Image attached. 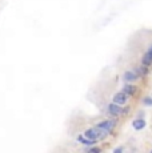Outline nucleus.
<instances>
[{"label":"nucleus","instance_id":"1","mask_svg":"<svg viewBox=\"0 0 152 153\" xmlns=\"http://www.w3.org/2000/svg\"><path fill=\"white\" fill-rule=\"evenodd\" d=\"M83 136H84L85 138H88V140L99 141V140H103V138L107 136V133H105L104 131H102V129H99V128H90L84 132Z\"/></svg>","mask_w":152,"mask_h":153},{"label":"nucleus","instance_id":"2","mask_svg":"<svg viewBox=\"0 0 152 153\" xmlns=\"http://www.w3.org/2000/svg\"><path fill=\"white\" fill-rule=\"evenodd\" d=\"M115 124H116L115 120H104V121H100L96 125V128L102 129V131H104L105 133H110L115 128Z\"/></svg>","mask_w":152,"mask_h":153},{"label":"nucleus","instance_id":"3","mask_svg":"<svg viewBox=\"0 0 152 153\" xmlns=\"http://www.w3.org/2000/svg\"><path fill=\"white\" fill-rule=\"evenodd\" d=\"M127 100H128V96L125 95L124 92H117L116 95L113 96V104H116V105H119V107L124 105V104L127 103Z\"/></svg>","mask_w":152,"mask_h":153},{"label":"nucleus","instance_id":"4","mask_svg":"<svg viewBox=\"0 0 152 153\" xmlns=\"http://www.w3.org/2000/svg\"><path fill=\"white\" fill-rule=\"evenodd\" d=\"M151 64H152V45L148 48V51L144 53V56H143V59H142V65L148 67V65H151Z\"/></svg>","mask_w":152,"mask_h":153},{"label":"nucleus","instance_id":"5","mask_svg":"<svg viewBox=\"0 0 152 153\" xmlns=\"http://www.w3.org/2000/svg\"><path fill=\"white\" fill-rule=\"evenodd\" d=\"M123 77H124V80L127 81L128 84H131V83H133V81H136L139 76H137V73L135 72V71H125Z\"/></svg>","mask_w":152,"mask_h":153},{"label":"nucleus","instance_id":"6","mask_svg":"<svg viewBox=\"0 0 152 153\" xmlns=\"http://www.w3.org/2000/svg\"><path fill=\"white\" fill-rule=\"evenodd\" d=\"M145 120L144 118H135V120L132 121V127L135 131H142V129L145 128Z\"/></svg>","mask_w":152,"mask_h":153},{"label":"nucleus","instance_id":"7","mask_svg":"<svg viewBox=\"0 0 152 153\" xmlns=\"http://www.w3.org/2000/svg\"><path fill=\"white\" fill-rule=\"evenodd\" d=\"M108 113L112 116H117V115H122V107L116 105V104L111 103L110 105H108Z\"/></svg>","mask_w":152,"mask_h":153},{"label":"nucleus","instance_id":"8","mask_svg":"<svg viewBox=\"0 0 152 153\" xmlns=\"http://www.w3.org/2000/svg\"><path fill=\"white\" fill-rule=\"evenodd\" d=\"M136 87L132 85V84H125L124 88H123V92L125 93L127 96H133L135 93H136Z\"/></svg>","mask_w":152,"mask_h":153},{"label":"nucleus","instance_id":"9","mask_svg":"<svg viewBox=\"0 0 152 153\" xmlns=\"http://www.w3.org/2000/svg\"><path fill=\"white\" fill-rule=\"evenodd\" d=\"M77 141H79L80 144H83V145H95L97 141H93V140H88V138H85L83 135L77 136Z\"/></svg>","mask_w":152,"mask_h":153},{"label":"nucleus","instance_id":"10","mask_svg":"<svg viewBox=\"0 0 152 153\" xmlns=\"http://www.w3.org/2000/svg\"><path fill=\"white\" fill-rule=\"evenodd\" d=\"M135 72L137 73V76H145L148 73V68L144 67V65H142V67L137 68V71H135Z\"/></svg>","mask_w":152,"mask_h":153},{"label":"nucleus","instance_id":"11","mask_svg":"<svg viewBox=\"0 0 152 153\" xmlns=\"http://www.w3.org/2000/svg\"><path fill=\"white\" fill-rule=\"evenodd\" d=\"M142 103H143V105H145V107H152V97L151 96H145V97H143Z\"/></svg>","mask_w":152,"mask_h":153},{"label":"nucleus","instance_id":"12","mask_svg":"<svg viewBox=\"0 0 152 153\" xmlns=\"http://www.w3.org/2000/svg\"><path fill=\"white\" fill-rule=\"evenodd\" d=\"M88 153H102V149L97 148V146H92V148L88 149Z\"/></svg>","mask_w":152,"mask_h":153},{"label":"nucleus","instance_id":"13","mask_svg":"<svg viewBox=\"0 0 152 153\" xmlns=\"http://www.w3.org/2000/svg\"><path fill=\"white\" fill-rule=\"evenodd\" d=\"M128 112H130V108H128V107H125V108H122V115H127Z\"/></svg>","mask_w":152,"mask_h":153},{"label":"nucleus","instance_id":"14","mask_svg":"<svg viewBox=\"0 0 152 153\" xmlns=\"http://www.w3.org/2000/svg\"><path fill=\"white\" fill-rule=\"evenodd\" d=\"M113 153H123V146H119V148H116L113 151Z\"/></svg>","mask_w":152,"mask_h":153},{"label":"nucleus","instance_id":"15","mask_svg":"<svg viewBox=\"0 0 152 153\" xmlns=\"http://www.w3.org/2000/svg\"><path fill=\"white\" fill-rule=\"evenodd\" d=\"M137 118H143V112H139V115H137Z\"/></svg>","mask_w":152,"mask_h":153},{"label":"nucleus","instance_id":"16","mask_svg":"<svg viewBox=\"0 0 152 153\" xmlns=\"http://www.w3.org/2000/svg\"><path fill=\"white\" fill-rule=\"evenodd\" d=\"M150 153H152V151H151V152H150Z\"/></svg>","mask_w":152,"mask_h":153}]
</instances>
